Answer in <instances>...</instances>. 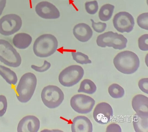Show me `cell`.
<instances>
[{
	"instance_id": "277c9868",
	"label": "cell",
	"mask_w": 148,
	"mask_h": 132,
	"mask_svg": "<svg viewBox=\"0 0 148 132\" xmlns=\"http://www.w3.org/2000/svg\"><path fill=\"white\" fill-rule=\"evenodd\" d=\"M0 61L9 67H19L22 58L19 53L8 41L0 39Z\"/></svg>"
},
{
	"instance_id": "7402d4cb",
	"label": "cell",
	"mask_w": 148,
	"mask_h": 132,
	"mask_svg": "<svg viewBox=\"0 0 148 132\" xmlns=\"http://www.w3.org/2000/svg\"><path fill=\"white\" fill-rule=\"evenodd\" d=\"M108 91L109 94L113 98H120L124 96V89L117 84L110 85Z\"/></svg>"
},
{
	"instance_id": "cb8c5ba5",
	"label": "cell",
	"mask_w": 148,
	"mask_h": 132,
	"mask_svg": "<svg viewBox=\"0 0 148 132\" xmlns=\"http://www.w3.org/2000/svg\"><path fill=\"white\" fill-rule=\"evenodd\" d=\"M86 11L90 14H95L98 11V4L97 1L87 2L85 4Z\"/></svg>"
},
{
	"instance_id": "8fae6325",
	"label": "cell",
	"mask_w": 148,
	"mask_h": 132,
	"mask_svg": "<svg viewBox=\"0 0 148 132\" xmlns=\"http://www.w3.org/2000/svg\"><path fill=\"white\" fill-rule=\"evenodd\" d=\"M113 116L112 107L106 102L97 104L94 109L93 116L95 121L101 124H106L110 122Z\"/></svg>"
},
{
	"instance_id": "484cf974",
	"label": "cell",
	"mask_w": 148,
	"mask_h": 132,
	"mask_svg": "<svg viewBox=\"0 0 148 132\" xmlns=\"http://www.w3.org/2000/svg\"><path fill=\"white\" fill-rule=\"evenodd\" d=\"M148 35L144 34L138 38V44L139 49L142 51H148Z\"/></svg>"
},
{
	"instance_id": "4fadbf2b",
	"label": "cell",
	"mask_w": 148,
	"mask_h": 132,
	"mask_svg": "<svg viewBox=\"0 0 148 132\" xmlns=\"http://www.w3.org/2000/svg\"><path fill=\"white\" fill-rule=\"evenodd\" d=\"M40 122L35 116L29 115L24 117L18 123V132H37L39 130Z\"/></svg>"
},
{
	"instance_id": "ffe728a7",
	"label": "cell",
	"mask_w": 148,
	"mask_h": 132,
	"mask_svg": "<svg viewBox=\"0 0 148 132\" xmlns=\"http://www.w3.org/2000/svg\"><path fill=\"white\" fill-rule=\"evenodd\" d=\"M96 85L92 81L89 79H84L81 82L78 92L92 95L96 92Z\"/></svg>"
},
{
	"instance_id": "52a82bcc",
	"label": "cell",
	"mask_w": 148,
	"mask_h": 132,
	"mask_svg": "<svg viewBox=\"0 0 148 132\" xmlns=\"http://www.w3.org/2000/svg\"><path fill=\"white\" fill-rule=\"evenodd\" d=\"M42 102L49 109L58 107L64 99V93L59 87L55 85H48L42 89L41 93Z\"/></svg>"
},
{
	"instance_id": "7a4b0ae2",
	"label": "cell",
	"mask_w": 148,
	"mask_h": 132,
	"mask_svg": "<svg viewBox=\"0 0 148 132\" xmlns=\"http://www.w3.org/2000/svg\"><path fill=\"white\" fill-rule=\"evenodd\" d=\"M37 80L35 74L27 73L21 78L16 88V97L20 102L26 103L33 96L36 88Z\"/></svg>"
},
{
	"instance_id": "5bb4252c",
	"label": "cell",
	"mask_w": 148,
	"mask_h": 132,
	"mask_svg": "<svg viewBox=\"0 0 148 132\" xmlns=\"http://www.w3.org/2000/svg\"><path fill=\"white\" fill-rule=\"evenodd\" d=\"M71 131L72 132H92V124L85 116H77L72 120Z\"/></svg>"
},
{
	"instance_id": "7c38bea8",
	"label": "cell",
	"mask_w": 148,
	"mask_h": 132,
	"mask_svg": "<svg viewBox=\"0 0 148 132\" xmlns=\"http://www.w3.org/2000/svg\"><path fill=\"white\" fill-rule=\"evenodd\" d=\"M35 11L40 17L44 19H57L60 17V12L54 5L50 2L42 1L35 7Z\"/></svg>"
},
{
	"instance_id": "f1b7e54d",
	"label": "cell",
	"mask_w": 148,
	"mask_h": 132,
	"mask_svg": "<svg viewBox=\"0 0 148 132\" xmlns=\"http://www.w3.org/2000/svg\"><path fill=\"white\" fill-rule=\"evenodd\" d=\"M51 66V64L50 63L45 60L44 61V64L42 66L32 65H31V68L36 72H39V73H43L47 71L50 68Z\"/></svg>"
},
{
	"instance_id": "4316f807",
	"label": "cell",
	"mask_w": 148,
	"mask_h": 132,
	"mask_svg": "<svg viewBox=\"0 0 148 132\" xmlns=\"http://www.w3.org/2000/svg\"><path fill=\"white\" fill-rule=\"evenodd\" d=\"M92 22V26L94 30L98 33H101L106 29L107 25L106 23L99 22L95 23L92 19H90Z\"/></svg>"
},
{
	"instance_id": "5b68a950",
	"label": "cell",
	"mask_w": 148,
	"mask_h": 132,
	"mask_svg": "<svg viewBox=\"0 0 148 132\" xmlns=\"http://www.w3.org/2000/svg\"><path fill=\"white\" fill-rule=\"evenodd\" d=\"M127 38L123 35L112 31L105 32L97 36L96 43L101 47H112L116 50H122L127 47Z\"/></svg>"
},
{
	"instance_id": "1f68e13d",
	"label": "cell",
	"mask_w": 148,
	"mask_h": 132,
	"mask_svg": "<svg viewBox=\"0 0 148 132\" xmlns=\"http://www.w3.org/2000/svg\"><path fill=\"white\" fill-rule=\"evenodd\" d=\"M7 0H0V16L1 15L6 6Z\"/></svg>"
},
{
	"instance_id": "d4e9b609",
	"label": "cell",
	"mask_w": 148,
	"mask_h": 132,
	"mask_svg": "<svg viewBox=\"0 0 148 132\" xmlns=\"http://www.w3.org/2000/svg\"><path fill=\"white\" fill-rule=\"evenodd\" d=\"M138 25L141 28L148 30V13H143L140 14L137 19Z\"/></svg>"
},
{
	"instance_id": "3957f363",
	"label": "cell",
	"mask_w": 148,
	"mask_h": 132,
	"mask_svg": "<svg viewBox=\"0 0 148 132\" xmlns=\"http://www.w3.org/2000/svg\"><path fill=\"white\" fill-rule=\"evenodd\" d=\"M58 42L56 36L50 34L41 35L35 40L33 44L34 54L40 58H46L57 51Z\"/></svg>"
},
{
	"instance_id": "9a60e30c",
	"label": "cell",
	"mask_w": 148,
	"mask_h": 132,
	"mask_svg": "<svg viewBox=\"0 0 148 132\" xmlns=\"http://www.w3.org/2000/svg\"><path fill=\"white\" fill-rule=\"evenodd\" d=\"M133 109L139 116H148V98L142 94L134 96L132 100Z\"/></svg>"
},
{
	"instance_id": "2e32d148",
	"label": "cell",
	"mask_w": 148,
	"mask_h": 132,
	"mask_svg": "<svg viewBox=\"0 0 148 132\" xmlns=\"http://www.w3.org/2000/svg\"><path fill=\"white\" fill-rule=\"evenodd\" d=\"M73 35L80 42H86L92 37L93 31L90 26L84 23L77 24L73 28Z\"/></svg>"
},
{
	"instance_id": "6da1fadb",
	"label": "cell",
	"mask_w": 148,
	"mask_h": 132,
	"mask_svg": "<svg viewBox=\"0 0 148 132\" xmlns=\"http://www.w3.org/2000/svg\"><path fill=\"white\" fill-rule=\"evenodd\" d=\"M116 68L124 74H134L140 66V60L138 56L133 52L126 51L119 53L113 59Z\"/></svg>"
},
{
	"instance_id": "44dd1931",
	"label": "cell",
	"mask_w": 148,
	"mask_h": 132,
	"mask_svg": "<svg viewBox=\"0 0 148 132\" xmlns=\"http://www.w3.org/2000/svg\"><path fill=\"white\" fill-rule=\"evenodd\" d=\"M114 6L112 4H104L101 7L99 12V17L102 21H107L110 20L113 16Z\"/></svg>"
},
{
	"instance_id": "9c48e42d",
	"label": "cell",
	"mask_w": 148,
	"mask_h": 132,
	"mask_svg": "<svg viewBox=\"0 0 148 132\" xmlns=\"http://www.w3.org/2000/svg\"><path fill=\"white\" fill-rule=\"evenodd\" d=\"M71 106L75 112L80 114H88L92 111L95 104L93 98L84 94H76L71 98Z\"/></svg>"
},
{
	"instance_id": "8992f818",
	"label": "cell",
	"mask_w": 148,
	"mask_h": 132,
	"mask_svg": "<svg viewBox=\"0 0 148 132\" xmlns=\"http://www.w3.org/2000/svg\"><path fill=\"white\" fill-rule=\"evenodd\" d=\"M84 73V70L80 65H70L60 72L58 81L64 87H73L82 80Z\"/></svg>"
},
{
	"instance_id": "30bf717a",
	"label": "cell",
	"mask_w": 148,
	"mask_h": 132,
	"mask_svg": "<svg viewBox=\"0 0 148 132\" xmlns=\"http://www.w3.org/2000/svg\"><path fill=\"white\" fill-rule=\"evenodd\" d=\"M113 24L118 32L130 33L134 29L135 21L133 16L127 12H120L114 16Z\"/></svg>"
},
{
	"instance_id": "e0dca14e",
	"label": "cell",
	"mask_w": 148,
	"mask_h": 132,
	"mask_svg": "<svg viewBox=\"0 0 148 132\" xmlns=\"http://www.w3.org/2000/svg\"><path fill=\"white\" fill-rule=\"evenodd\" d=\"M32 42V38L26 33H18L14 36L12 43L16 47L19 49L28 48Z\"/></svg>"
},
{
	"instance_id": "d6986e66",
	"label": "cell",
	"mask_w": 148,
	"mask_h": 132,
	"mask_svg": "<svg viewBox=\"0 0 148 132\" xmlns=\"http://www.w3.org/2000/svg\"><path fill=\"white\" fill-rule=\"evenodd\" d=\"M0 75L10 85H15L18 82V77L16 73L4 65H0Z\"/></svg>"
},
{
	"instance_id": "83f0119b",
	"label": "cell",
	"mask_w": 148,
	"mask_h": 132,
	"mask_svg": "<svg viewBox=\"0 0 148 132\" xmlns=\"http://www.w3.org/2000/svg\"><path fill=\"white\" fill-rule=\"evenodd\" d=\"M8 108V102L6 97L0 95V117L4 116Z\"/></svg>"
},
{
	"instance_id": "ba28073f",
	"label": "cell",
	"mask_w": 148,
	"mask_h": 132,
	"mask_svg": "<svg viewBox=\"0 0 148 132\" xmlns=\"http://www.w3.org/2000/svg\"><path fill=\"white\" fill-rule=\"evenodd\" d=\"M22 26V20L18 15L10 14L0 19V34L9 36L18 32Z\"/></svg>"
},
{
	"instance_id": "ac0fdd59",
	"label": "cell",
	"mask_w": 148,
	"mask_h": 132,
	"mask_svg": "<svg viewBox=\"0 0 148 132\" xmlns=\"http://www.w3.org/2000/svg\"><path fill=\"white\" fill-rule=\"evenodd\" d=\"M134 129L136 132H148V116L135 114L133 118Z\"/></svg>"
},
{
	"instance_id": "603a6c76",
	"label": "cell",
	"mask_w": 148,
	"mask_h": 132,
	"mask_svg": "<svg viewBox=\"0 0 148 132\" xmlns=\"http://www.w3.org/2000/svg\"><path fill=\"white\" fill-rule=\"evenodd\" d=\"M72 55L73 59L76 63L81 64H91V60L89 59L88 56L82 52H72Z\"/></svg>"
},
{
	"instance_id": "4dcf8cb0",
	"label": "cell",
	"mask_w": 148,
	"mask_h": 132,
	"mask_svg": "<svg viewBox=\"0 0 148 132\" xmlns=\"http://www.w3.org/2000/svg\"><path fill=\"white\" fill-rule=\"evenodd\" d=\"M121 127L118 124L116 123L110 124L106 128V132H121Z\"/></svg>"
},
{
	"instance_id": "f546056e",
	"label": "cell",
	"mask_w": 148,
	"mask_h": 132,
	"mask_svg": "<svg viewBox=\"0 0 148 132\" xmlns=\"http://www.w3.org/2000/svg\"><path fill=\"white\" fill-rule=\"evenodd\" d=\"M138 85L140 89L145 94H148V78L141 79L138 81Z\"/></svg>"
}]
</instances>
